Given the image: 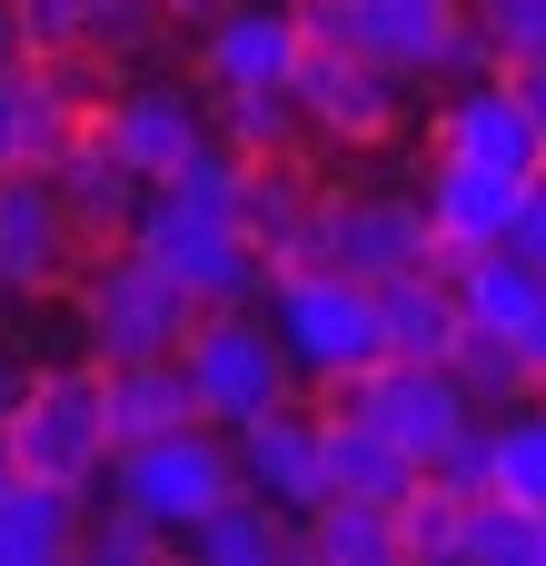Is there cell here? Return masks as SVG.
Returning <instances> with one entry per match:
<instances>
[{
    "label": "cell",
    "instance_id": "29",
    "mask_svg": "<svg viewBox=\"0 0 546 566\" xmlns=\"http://www.w3.org/2000/svg\"><path fill=\"white\" fill-rule=\"evenodd\" d=\"M159 547H169V537H159L119 488H109V497L90 488V507H80V557H90V566H149Z\"/></svg>",
    "mask_w": 546,
    "mask_h": 566
},
{
    "label": "cell",
    "instance_id": "39",
    "mask_svg": "<svg viewBox=\"0 0 546 566\" xmlns=\"http://www.w3.org/2000/svg\"><path fill=\"white\" fill-rule=\"evenodd\" d=\"M517 80H527V99H537V119H546V60H537V70H517Z\"/></svg>",
    "mask_w": 546,
    "mask_h": 566
},
{
    "label": "cell",
    "instance_id": "6",
    "mask_svg": "<svg viewBox=\"0 0 546 566\" xmlns=\"http://www.w3.org/2000/svg\"><path fill=\"white\" fill-rule=\"evenodd\" d=\"M308 10V40H338L378 70H398L408 90L418 80H468V70H497L468 0H298Z\"/></svg>",
    "mask_w": 546,
    "mask_h": 566
},
{
    "label": "cell",
    "instance_id": "36",
    "mask_svg": "<svg viewBox=\"0 0 546 566\" xmlns=\"http://www.w3.org/2000/svg\"><path fill=\"white\" fill-rule=\"evenodd\" d=\"M20 388H30V368H20V348H10V338H0V418H10V408H20Z\"/></svg>",
    "mask_w": 546,
    "mask_h": 566
},
{
    "label": "cell",
    "instance_id": "13",
    "mask_svg": "<svg viewBox=\"0 0 546 566\" xmlns=\"http://www.w3.org/2000/svg\"><path fill=\"white\" fill-rule=\"evenodd\" d=\"M99 139L139 169V179H169V169H189L209 139H219V119H209V99L189 90V80H169V70H139V80H119L99 109Z\"/></svg>",
    "mask_w": 546,
    "mask_h": 566
},
{
    "label": "cell",
    "instance_id": "16",
    "mask_svg": "<svg viewBox=\"0 0 546 566\" xmlns=\"http://www.w3.org/2000/svg\"><path fill=\"white\" fill-rule=\"evenodd\" d=\"M229 448H239V488H259L269 507L308 517V507L328 497V448H318V408L279 398V408H259L249 428H229Z\"/></svg>",
    "mask_w": 546,
    "mask_h": 566
},
{
    "label": "cell",
    "instance_id": "37",
    "mask_svg": "<svg viewBox=\"0 0 546 566\" xmlns=\"http://www.w3.org/2000/svg\"><path fill=\"white\" fill-rule=\"evenodd\" d=\"M0 60H30V40H20V10L0 0Z\"/></svg>",
    "mask_w": 546,
    "mask_h": 566
},
{
    "label": "cell",
    "instance_id": "14",
    "mask_svg": "<svg viewBox=\"0 0 546 566\" xmlns=\"http://www.w3.org/2000/svg\"><path fill=\"white\" fill-rule=\"evenodd\" d=\"M298 50H308V10L298 0H219L209 20H199V90L219 99V90H279L288 70H298Z\"/></svg>",
    "mask_w": 546,
    "mask_h": 566
},
{
    "label": "cell",
    "instance_id": "1",
    "mask_svg": "<svg viewBox=\"0 0 546 566\" xmlns=\"http://www.w3.org/2000/svg\"><path fill=\"white\" fill-rule=\"evenodd\" d=\"M239 149L229 139H209L189 169H169V179H149V199H139V219H129V249L139 259H159L199 308H239V298H259V279H269V259L249 249V229H239Z\"/></svg>",
    "mask_w": 546,
    "mask_h": 566
},
{
    "label": "cell",
    "instance_id": "12",
    "mask_svg": "<svg viewBox=\"0 0 546 566\" xmlns=\"http://www.w3.org/2000/svg\"><path fill=\"white\" fill-rule=\"evenodd\" d=\"M428 149H438V159H487V169L537 179L546 169V119H537V99H527L517 70H468V80H448V99L428 109Z\"/></svg>",
    "mask_w": 546,
    "mask_h": 566
},
{
    "label": "cell",
    "instance_id": "4",
    "mask_svg": "<svg viewBox=\"0 0 546 566\" xmlns=\"http://www.w3.org/2000/svg\"><path fill=\"white\" fill-rule=\"evenodd\" d=\"M0 458L30 468V478H60V488H99L109 458H119V418H109V368L80 348L60 368H30L20 408L0 418Z\"/></svg>",
    "mask_w": 546,
    "mask_h": 566
},
{
    "label": "cell",
    "instance_id": "18",
    "mask_svg": "<svg viewBox=\"0 0 546 566\" xmlns=\"http://www.w3.org/2000/svg\"><path fill=\"white\" fill-rule=\"evenodd\" d=\"M80 507H90V488H60V478H30L0 458V566H70Z\"/></svg>",
    "mask_w": 546,
    "mask_h": 566
},
{
    "label": "cell",
    "instance_id": "35",
    "mask_svg": "<svg viewBox=\"0 0 546 566\" xmlns=\"http://www.w3.org/2000/svg\"><path fill=\"white\" fill-rule=\"evenodd\" d=\"M507 249H527V259L546 269V169L527 179V209H517V239H507Z\"/></svg>",
    "mask_w": 546,
    "mask_h": 566
},
{
    "label": "cell",
    "instance_id": "23",
    "mask_svg": "<svg viewBox=\"0 0 546 566\" xmlns=\"http://www.w3.org/2000/svg\"><path fill=\"white\" fill-rule=\"evenodd\" d=\"M298 557H318V566H408L398 557V507H378V497H318L298 517Z\"/></svg>",
    "mask_w": 546,
    "mask_h": 566
},
{
    "label": "cell",
    "instance_id": "22",
    "mask_svg": "<svg viewBox=\"0 0 546 566\" xmlns=\"http://www.w3.org/2000/svg\"><path fill=\"white\" fill-rule=\"evenodd\" d=\"M378 318H388V358H448L458 348V289H448V259L438 269H408L378 289Z\"/></svg>",
    "mask_w": 546,
    "mask_h": 566
},
{
    "label": "cell",
    "instance_id": "26",
    "mask_svg": "<svg viewBox=\"0 0 546 566\" xmlns=\"http://www.w3.org/2000/svg\"><path fill=\"white\" fill-rule=\"evenodd\" d=\"M487 488L546 517V388L517 398V418H487Z\"/></svg>",
    "mask_w": 546,
    "mask_h": 566
},
{
    "label": "cell",
    "instance_id": "21",
    "mask_svg": "<svg viewBox=\"0 0 546 566\" xmlns=\"http://www.w3.org/2000/svg\"><path fill=\"white\" fill-rule=\"evenodd\" d=\"M199 566H279V557H298V517L288 507H269L259 488H229L189 537H179Z\"/></svg>",
    "mask_w": 546,
    "mask_h": 566
},
{
    "label": "cell",
    "instance_id": "27",
    "mask_svg": "<svg viewBox=\"0 0 546 566\" xmlns=\"http://www.w3.org/2000/svg\"><path fill=\"white\" fill-rule=\"evenodd\" d=\"M458 566H546V517L477 488L468 497V537H458Z\"/></svg>",
    "mask_w": 546,
    "mask_h": 566
},
{
    "label": "cell",
    "instance_id": "32",
    "mask_svg": "<svg viewBox=\"0 0 546 566\" xmlns=\"http://www.w3.org/2000/svg\"><path fill=\"white\" fill-rule=\"evenodd\" d=\"M10 10H20L30 60H60V50H90V10L99 0H10Z\"/></svg>",
    "mask_w": 546,
    "mask_h": 566
},
{
    "label": "cell",
    "instance_id": "7",
    "mask_svg": "<svg viewBox=\"0 0 546 566\" xmlns=\"http://www.w3.org/2000/svg\"><path fill=\"white\" fill-rule=\"evenodd\" d=\"M179 368H189V398H199L209 428H249L259 408L298 398V368H288V348H279V328H269L259 298H239V308H199L189 338H179Z\"/></svg>",
    "mask_w": 546,
    "mask_h": 566
},
{
    "label": "cell",
    "instance_id": "10",
    "mask_svg": "<svg viewBox=\"0 0 546 566\" xmlns=\"http://www.w3.org/2000/svg\"><path fill=\"white\" fill-rule=\"evenodd\" d=\"M308 259H328V269H348V279H368V289H388V279H408V269H438L428 199H418V189H328Z\"/></svg>",
    "mask_w": 546,
    "mask_h": 566
},
{
    "label": "cell",
    "instance_id": "19",
    "mask_svg": "<svg viewBox=\"0 0 546 566\" xmlns=\"http://www.w3.org/2000/svg\"><path fill=\"white\" fill-rule=\"evenodd\" d=\"M50 179H60V199H70V219L90 229V249H109V239H129V219H139V199H149V179L99 139V119L50 159Z\"/></svg>",
    "mask_w": 546,
    "mask_h": 566
},
{
    "label": "cell",
    "instance_id": "11",
    "mask_svg": "<svg viewBox=\"0 0 546 566\" xmlns=\"http://www.w3.org/2000/svg\"><path fill=\"white\" fill-rule=\"evenodd\" d=\"M90 259V229L70 219L50 159L0 169V298H60Z\"/></svg>",
    "mask_w": 546,
    "mask_h": 566
},
{
    "label": "cell",
    "instance_id": "25",
    "mask_svg": "<svg viewBox=\"0 0 546 566\" xmlns=\"http://www.w3.org/2000/svg\"><path fill=\"white\" fill-rule=\"evenodd\" d=\"M109 418H119V448H129V438H159V428H189L199 398H189L179 348H169V358H119V368H109Z\"/></svg>",
    "mask_w": 546,
    "mask_h": 566
},
{
    "label": "cell",
    "instance_id": "31",
    "mask_svg": "<svg viewBox=\"0 0 546 566\" xmlns=\"http://www.w3.org/2000/svg\"><path fill=\"white\" fill-rule=\"evenodd\" d=\"M468 20H477L497 70H537L546 60V0H468Z\"/></svg>",
    "mask_w": 546,
    "mask_h": 566
},
{
    "label": "cell",
    "instance_id": "24",
    "mask_svg": "<svg viewBox=\"0 0 546 566\" xmlns=\"http://www.w3.org/2000/svg\"><path fill=\"white\" fill-rule=\"evenodd\" d=\"M209 119H219V139H229L239 159H308V149H318V139H308V109H298L288 80H279V90H219Z\"/></svg>",
    "mask_w": 546,
    "mask_h": 566
},
{
    "label": "cell",
    "instance_id": "28",
    "mask_svg": "<svg viewBox=\"0 0 546 566\" xmlns=\"http://www.w3.org/2000/svg\"><path fill=\"white\" fill-rule=\"evenodd\" d=\"M468 497H477V488L418 478V488L398 497V557H418V566H458V537H468Z\"/></svg>",
    "mask_w": 546,
    "mask_h": 566
},
{
    "label": "cell",
    "instance_id": "30",
    "mask_svg": "<svg viewBox=\"0 0 546 566\" xmlns=\"http://www.w3.org/2000/svg\"><path fill=\"white\" fill-rule=\"evenodd\" d=\"M448 368L477 388V408H507V398H537V378H527V358L507 348V338H487V328H458V348H448Z\"/></svg>",
    "mask_w": 546,
    "mask_h": 566
},
{
    "label": "cell",
    "instance_id": "9",
    "mask_svg": "<svg viewBox=\"0 0 546 566\" xmlns=\"http://www.w3.org/2000/svg\"><path fill=\"white\" fill-rule=\"evenodd\" d=\"M288 90H298L318 149H388L408 129V80L378 70V60H358V50H338V40H308L298 70H288Z\"/></svg>",
    "mask_w": 546,
    "mask_h": 566
},
{
    "label": "cell",
    "instance_id": "33",
    "mask_svg": "<svg viewBox=\"0 0 546 566\" xmlns=\"http://www.w3.org/2000/svg\"><path fill=\"white\" fill-rule=\"evenodd\" d=\"M159 30H169L159 0H99V10H90V50H99V60H139Z\"/></svg>",
    "mask_w": 546,
    "mask_h": 566
},
{
    "label": "cell",
    "instance_id": "20",
    "mask_svg": "<svg viewBox=\"0 0 546 566\" xmlns=\"http://www.w3.org/2000/svg\"><path fill=\"white\" fill-rule=\"evenodd\" d=\"M318 448H328V497H378V507H398V497L428 478L388 428H368V418H358V408H338V398L318 408Z\"/></svg>",
    "mask_w": 546,
    "mask_h": 566
},
{
    "label": "cell",
    "instance_id": "38",
    "mask_svg": "<svg viewBox=\"0 0 546 566\" xmlns=\"http://www.w3.org/2000/svg\"><path fill=\"white\" fill-rule=\"evenodd\" d=\"M219 0H159V20H209Z\"/></svg>",
    "mask_w": 546,
    "mask_h": 566
},
{
    "label": "cell",
    "instance_id": "5",
    "mask_svg": "<svg viewBox=\"0 0 546 566\" xmlns=\"http://www.w3.org/2000/svg\"><path fill=\"white\" fill-rule=\"evenodd\" d=\"M70 318H80V348H90L99 368H119V358H169V348L189 338L199 298H189L159 259H139L129 239H109V249L80 259V279H70Z\"/></svg>",
    "mask_w": 546,
    "mask_h": 566
},
{
    "label": "cell",
    "instance_id": "3",
    "mask_svg": "<svg viewBox=\"0 0 546 566\" xmlns=\"http://www.w3.org/2000/svg\"><path fill=\"white\" fill-rule=\"evenodd\" d=\"M259 308H269V328H279V348H288V368L308 388H348L358 368L388 358L378 289L348 279V269H328V259H279L259 279Z\"/></svg>",
    "mask_w": 546,
    "mask_h": 566
},
{
    "label": "cell",
    "instance_id": "2",
    "mask_svg": "<svg viewBox=\"0 0 546 566\" xmlns=\"http://www.w3.org/2000/svg\"><path fill=\"white\" fill-rule=\"evenodd\" d=\"M328 398L358 408L368 428H388L428 478L487 488V408H477V388H468L448 358H378V368H358V378L328 388Z\"/></svg>",
    "mask_w": 546,
    "mask_h": 566
},
{
    "label": "cell",
    "instance_id": "8",
    "mask_svg": "<svg viewBox=\"0 0 546 566\" xmlns=\"http://www.w3.org/2000/svg\"><path fill=\"white\" fill-rule=\"evenodd\" d=\"M109 488L179 547L229 488H239V448H229V428H209V418H189V428H159V438H129L119 458H109Z\"/></svg>",
    "mask_w": 546,
    "mask_h": 566
},
{
    "label": "cell",
    "instance_id": "34",
    "mask_svg": "<svg viewBox=\"0 0 546 566\" xmlns=\"http://www.w3.org/2000/svg\"><path fill=\"white\" fill-rule=\"evenodd\" d=\"M30 159V60H0V169Z\"/></svg>",
    "mask_w": 546,
    "mask_h": 566
},
{
    "label": "cell",
    "instance_id": "15",
    "mask_svg": "<svg viewBox=\"0 0 546 566\" xmlns=\"http://www.w3.org/2000/svg\"><path fill=\"white\" fill-rule=\"evenodd\" d=\"M428 239L438 259H477V249H507L517 239V209H527V179L517 169H487V159H438L428 149Z\"/></svg>",
    "mask_w": 546,
    "mask_h": 566
},
{
    "label": "cell",
    "instance_id": "17",
    "mask_svg": "<svg viewBox=\"0 0 546 566\" xmlns=\"http://www.w3.org/2000/svg\"><path fill=\"white\" fill-rule=\"evenodd\" d=\"M318 199H328V179H318L308 159H249V169H239V229H249V249H259L269 269H279V259H308Z\"/></svg>",
    "mask_w": 546,
    "mask_h": 566
}]
</instances>
